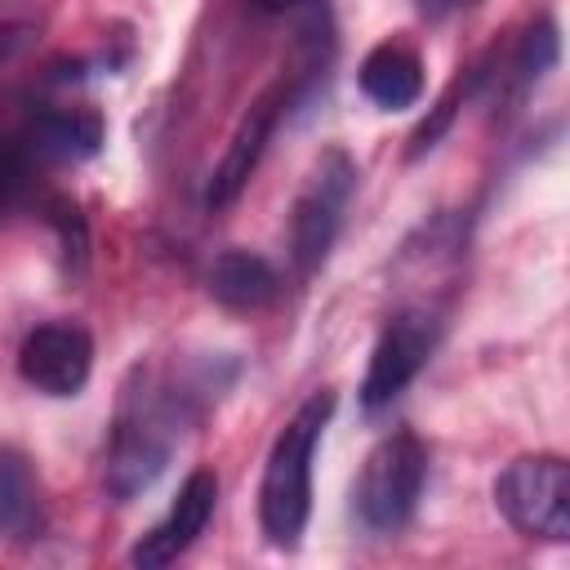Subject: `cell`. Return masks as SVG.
Segmentation results:
<instances>
[{
  "instance_id": "obj_1",
  "label": "cell",
  "mask_w": 570,
  "mask_h": 570,
  "mask_svg": "<svg viewBox=\"0 0 570 570\" xmlns=\"http://www.w3.org/2000/svg\"><path fill=\"white\" fill-rule=\"evenodd\" d=\"M334 414V392H316L307 396L294 419L276 432L267 463H263V481H258V525L267 534L272 548L289 552L298 548L307 517H312V459L321 445V432Z\"/></svg>"
},
{
  "instance_id": "obj_2",
  "label": "cell",
  "mask_w": 570,
  "mask_h": 570,
  "mask_svg": "<svg viewBox=\"0 0 570 570\" xmlns=\"http://www.w3.org/2000/svg\"><path fill=\"white\" fill-rule=\"evenodd\" d=\"M423 481H428L423 441L414 432H392L365 454L352 485V512L361 517L365 530H379V534L401 530L419 508Z\"/></svg>"
},
{
  "instance_id": "obj_3",
  "label": "cell",
  "mask_w": 570,
  "mask_h": 570,
  "mask_svg": "<svg viewBox=\"0 0 570 570\" xmlns=\"http://www.w3.org/2000/svg\"><path fill=\"white\" fill-rule=\"evenodd\" d=\"M494 508L525 539H570V463L561 454H521L494 476Z\"/></svg>"
},
{
  "instance_id": "obj_4",
  "label": "cell",
  "mask_w": 570,
  "mask_h": 570,
  "mask_svg": "<svg viewBox=\"0 0 570 570\" xmlns=\"http://www.w3.org/2000/svg\"><path fill=\"white\" fill-rule=\"evenodd\" d=\"M352 191H356V160L343 147H325L316 156V165L294 200V218H289V240H294L298 267L312 272L325 263Z\"/></svg>"
},
{
  "instance_id": "obj_5",
  "label": "cell",
  "mask_w": 570,
  "mask_h": 570,
  "mask_svg": "<svg viewBox=\"0 0 570 570\" xmlns=\"http://www.w3.org/2000/svg\"><path fill=\"white\" fill-rule=\"evenodd\" d=\"M432 347H436V316L432 312L410 307V312L387 316V325L374 338V352H370V365H365V383H361L365 410L392 405L419 379V370L428 365Z\"/></svg>"
},
{
  "instance_id": "obj_6",
  "label": "cell",
  "mask_w": 570,
  "mask_h": 570,
  "mask_svg": "<svg viewBox=\"0 0 570 570\" xmlns=\"http://www.w3.org/2000/svg\"><path fill=\"white\" fill-rule=\"evenodd\" d=\"M94 370V338L76 321H45L18 347V374L45 396H80Z\"/></svg>"
},
{
  "instance_id": "obj_7",
  "label": "cell",
  "mask_w": 570,
  "mask_h": 570,
  "mask_svg": "<svg viewBox=\"0 0 570 570\" xmlns=\"http://www.w3.org/2000/svg\"><path fill=\"white\" fill-rule=\"evenodd\" d=\"M285 98H289V89L276 80V85H267V89L245 107V116L236 120V129H232V138H227L223 160H218L214 174H209V187H205V205H209V209H227V205L249 187V178H254V169H258V160H263L272 134H276V120H281V111H285Z\"/></svg>"
},
{
  "instance_id": "obj_8",
  "label": "cell",
  "mask_w": 570,
  "mask_h": 570,
  "mask_svg": "<svg viewBox=\"0 0 570 570\" xmlns=\"http://www.w3.org/2000/svg\"><path fill=\"white\" fill-rule=\"evenodd\" d=\"M214 508H218V476H214L209 468L187 472V481L178 485V499L169 503L165 521H156V525L129 548V561L142 566V570H160V566L178 561V557L205 534Z\"/></svg>"
},
{
  "instance_id": "obj_9",
  "label": "cell",
  "mask_w": 570,
  "mask_h": 570,
  "mask_svg": "<svg viewBox=\"0 0 570 570\" xmlns=\"http://www.w3.org/2000/svg\"><path fill=\"white\" fill-rule=\"evenodd\" d=\"M169 463V432L160 423V414H134V419H120L116 436H111V450H107V490L116 499H134L142 494Z\"/></svg>"
},
{
  "instance_id": "obj_10",
  "label": "cell",
  "mask_w": 570,
  "mask_h": 570,
  "mask_svg": "<svg viewBox=\"0 0 570 570\" xmlns=\"http://www.w3.org/2000/svg\"><path fill=\"white\" fill-rule=\"evenodd\" d=\"M102 116L94 107H49L40 111L27 134L18 138L27 147L31 160H45V165H76V160H89L98 156L102 147Z\"/></svg>"
},
{
  "instance_id": "obj_11",
  "label": "cell",
  "mask_w": 570,
  "mask_h": 570,
  "mask_svg": "<svg viewBox=\"0 0 570 570\" xmlns=\"http://www.w3.org/2000/svg\"><path fill=\"white\" fill-rule=\"evenodd\" d=\"M356 80L374 107L401 111V107H414L423 98V58L405 40H383L361 58Z\"/></svg>"
},
{
  "instance_id": "obj_12",
  "label": "cell",
  "mask_w": 570,
  "mask_h": 570,
  "mask_svg": "<svg viewBox=\"0 0 570 570\" xmlns=\"http://www.w3.org/2000/svg\"><path fill=\"white\" fill-rule=\"evenodd\" d=\"M209 294L232 312H263L281 294V276L263 254L223 249L209 267Z\"/></svg>"
},
{
  "instance_id": "obj_13",
  "label": "cell",
  "mask_w": 570,
  "mask_h": 570,
  "mask_svg": "<svg viewBox=\"0 0 570 570\" xmlns=\"http://www.w3.org/2000/svg\"><path fill=\"white\" fill-rule=\"evenodd\" d=\"M36 503V476L31 463L22 459V450L0 445V534H13Z\"/></svg>"
},
{
  "instance_id": "obj_14",
  "label": "cell",
  "mask_w": 570,
  "mask_h": 570,
  "mask_svg": "<svg viewBox=\"0 0 570 570\" xmlns=\"http://www.w3.org/2000/svg\"><path fill=\"white\" fill-rule=\"evenodd\" d=\"M552 62H557V31H552V22H539V31H530L521 40L517 71H521V80H539Z\"/></svg>"
},
{
  "instance_id": "obj_15",
  "label": "cell",
  "mask_w": 570,
  "mask_h": 570,
  "mask_svg": "<svg viewBox=\"0 0 570 570\" xmlns=\"http://www.w3.org/2000/svg\"><path fill=\"white\" fill-rule=\"evenodd\" d=\"M303 0H254V9H263V13H285V9H298Z\"/></svg>"
},
{
  "instance_id": "obj_16",
  "label": "cell",
  "mask_w": 570,
  "mask_h": 570,
  "mask_svg": "<svg viewBox=\"0 0 570 570\" xmlns=\"http://www.w3.org/2000/svg\"><path fill=\"white\" fill-rule=\"evenodd\" d=\"M18 45V27H0V62L9 58V49Z\"/></svg>"
}]
</instances>
